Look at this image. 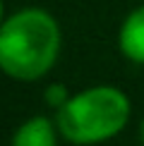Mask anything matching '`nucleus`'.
Listing matches in <instances>:
<instances>
[{
  "instance_id": "f257e3e1",
  "label": "nucleus",
  "mask_w": 144,
  "mask_h": 146,
  "mask_svg": "<svg viewBox=\"0 0 144 146\" xmlns=\"http://www.w3.org/2000/svg\"><path fill=\"white\" fill-rule=\"evenodd\" d=\"M63 34L43 7H22L0 24V72L17 82H36L53 70Z\"/></svg>"
},
{
  "instance_id": "f03ea898",
  "label": "nucleus",
  "mask_w": 144,
  "mask_h": 146,
  "mask_svg": "<svg viewBox=\"0 0 144 146\" xmlns=\"http://www.w3.org/2000/svg\"><path fill=\"white\" fill-rule=\"evenodd\" d=\"M130 98L111 84L84 89L70 96L55 110V125L63 139L77 146L108 141L130 122Z\"/></svg>"
},
{
  "instance_id": "7ed1b4c3",
  "label": "nucleus",
  "mask_w": 144,
  "mask_h": 146,
  "mask_svg": "<svg viewBox=\"0 0 144 146\" xmlns=\"http://www.w3.org/2000/svg\"><path fill=\"white\" fill-rule=\"evenodd\" d=\"M118 48L130 62L144 65V5L135 7L120 24Z\"/></svg>"
},
{
  "instance_id": "20e7f679",
  "label": "nucleus",
  "mask_w": 144,
  "mask_h": 146,
  "mask_svg": "<svg viewBox=\"0 0 144 146\" xmlns=\"http://www.w3.org/2000/svg\"><path fill=\"white\" fill-rule=\"evenodd\" d=\"M58 125L46 115H34L15 129L10 146H58Z\"/></svg>"
},
{
  "instance_id": "39448f33",
  "label": "nucleus",
  "mask_w": 144,
  "mask_h": 146,
  "mask_svg": "<svg viewBox=\"0 0 144 146\" xmlns=\"http://www.w3.org/2000/svg\"><path fill=\"white\" fill-rule=\"evenodd\" d=\"M43 98H46V101H48V103H51V106H53V108H55V110H58V108L63 106V103L67 101L70 96H67V89H65L63 84H51V86L46 89Z\"/></svg>"
},
{
  "instance_id": "423d86ee",
  "label": "nucleus",
  "mask_w": 144,
  "mask_h": 146,
  "mask_svg": "<svg viewBox=\"0 0 144 146\" xmlns=\"http://www.w3.org/2000/svg\"><path fill=\"white\" fill-rule=\"evenodd\" d=\"M3 22H5V3L0 0V24H3Z\"/></svg>"
},
{
  "instance_id": "0eeeda50",
  "label": "nucleus",
  "mask_w": 144,
  "mask_h": 146,
  "mask_svg": "<svg viewBox=\"0 0 144 146\" xmlns=\"http://www.w3.org/2000/svg\"><path fill=\"white\" fill-rule=\"evenodd\" d=\"M142 144H144V122H142Z\"/></svg>"
}]
</instances>
